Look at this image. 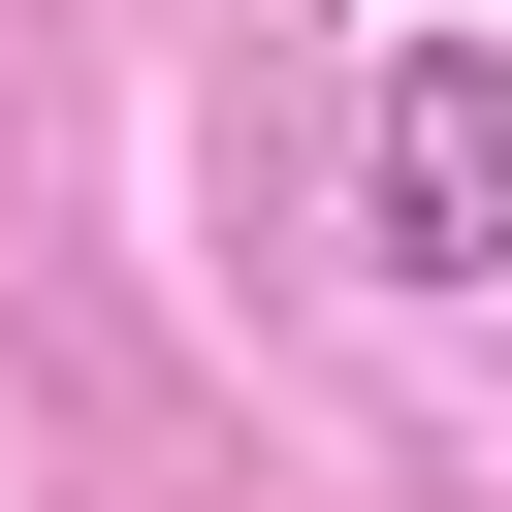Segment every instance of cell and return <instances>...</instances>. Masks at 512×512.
<instances>
[{"mask_svg":"<svg viewBox=\"0 0 512 512\" xmlns=\"http://www.w3.org/2000/svg\"><path fill=\"white\" fill-rule=\"evenodd\" d=\"M384 288H512V64L480 32L384 64Z\"/></svg>","mask_w":512,"mask_h":512,"instance_id":"6da1fadb","label":"cell"}]
</instances>
